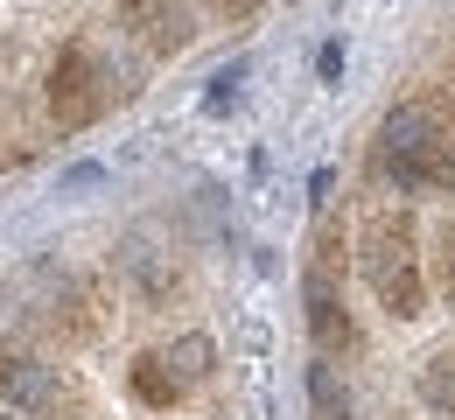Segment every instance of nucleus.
Instances as JSON below:
<instances>
[{
	"instance_id": "obj_12",
	"label": "nucleus",
	"mask_w": 455,
	"mask_h": 420,
	"mask_svg": "<svg viewBox=\"0 0 455 420\" xmlns=\"http://www.w3.org/2000/svg\"><path fill=\"white\" fill-rule=\"evenodd\" d=\"M238 84H245V63H225V70L211 77V91H204V113H231V106H238Z\"/></svg>"
},
{
	"instance_id": "obj_16",
	"label": "nucleus",
	"mask_w": 455,
	"mask_h": 420,
	"mask_svg": "<svg viewBox=\"0 0 455 420\" xmlns=\"http://www.w3.org/2000/svg\"><path fill=\"white\" fill-rule=\"evenodd\" d=\"M442 273H449V288H455V225L442 232Z\"/></svg>"
},
{
	"instance_id": "obj_17",
	"label": "nucleus",
	"mask_w": 455,
	"mask_h": 420,
	"mask_svg": "<svg viewBox=\"0 0 455 420\" xmlns=\"http://www.w3.org/2000/svg\"><path fill=\"white\" fill-rule=\"evenodd\" d=\"M0 420H14V414H7V407H0Z\"/></svg>"
},
{
	"instance_id": "obj_6",
	"label": "nucleus",
	"mask_w": 455,
	"mask_h": 420,
	"mask_svg": "<svg viewBox=\"0 0 455 420\" xmlns=\"http://www.w3.org/2000/svg\"><path fill=\"white\" fill-rule=\"evenodd\" d=\"M308 420H357V400H350V385H343L337 358H308Z\"/></svg>"
},
{
	"instance_id": "obj_13",
	"label": "nucleus",
	"mask_w": 455,
	"mask_h": 420,
	"mask_svg": "<svg viewBox=\"0 0 455 420\" xmlns=\"http://www.w3.org/2000/svg\"><path fill=\"white\" fill-rule=\"evenodd\" d=\"M99 182H106L99 162H70V169H63V189H70V196H84V189H99Z\"/></svg>"
},
{
	"instance_id": "obj_2",
	"label": "nucleus",
	"mask_w": 455,
	"mask_h": 420,
	"mask_svg": "<svg viewBox=\"0 0 455 420\" xmlns=\"http://www.w3.org/2000/svg\"><path fill=\"white\" fill-rule=\"evenodd\" d=\"M57 392H63V378H57L50 358L7 351V344H0V407H7V414H50Z\"/></svg>"
},
{
	"instance_id": "obj_11",
	"label": "nucleus",
	"mask_w": 455,
	"mask_h": 420,
	"mask_svg": "<svg viewBox=\"0 0 455 420\" xmlns=\"http://www.w3.org/2000/svg\"><path fill=\"white\" fill-rule=\"evenodd\" d=\"M435 162H442V155H413V162H386L379 176H386V189H399V196H420V189H435Z\"/></svg>"
},
{
	"instance_id": "obj_10",
	"label": "nucleus",
	"mask_w": 455,
	"mask_h": 420,
	"mask_svg": "<svg viewBox=\"0 0 455 420\" xmlns=\"http://www.w3.org/2000/svg\"><path fill=\"white\" fill-rule=\"evenodd\" d=\"M420 407L435 420H455V358L420 364Z\"/></svg>"
},
{
	"instance_id": "obj_5",
	"label": "nucleus",
	"mask_w": 455,
	"mask_h": 420,
	"mask_svg": "<svg viewBox=\"0 0 455 420\" xmlns=\"http://www.w3.org/2000/svg\"><path fill=\"white\" fill-rule=\"evenodd\" d=\"M84 50H70V57L57 63V84H50V106H57V120L63 126H77V120H92L99 113V91H92V77H84Z\"/></svg>"
},
{
	"instance_id": "obj_4",
	"label": "nucleus",
	"mask_w": 455,
	"mask_h": 420,
	"mask_svg": "<svg viewBox=\"0 0 455 420\" xmlns=\"http://www.w3.org/2000/svg\"><path fill=\"white\" fill-rule=\"evenodd\" d=\"M301 301H308V337H315V351H323V358H337V351L357 344V322H350V308H343L330 266H315V273L301 281Z\"/></svg>"
},
{
	"instance_id": "obj_9",
	"label": "nucleus",
	"mask_w": 455,
	"mask_h": 420,
	"mask_svg": "<svg viewBox=\"0 0 455 420\" xmlns=\"http://www.w3.org/2000/svg\"><path fill=\"white\" fill-rule=\"evenodd\" d=\"M162 358L175 364V378H182V385H204V378L218 371V344H211L204 329H182V337H175V344L162 351Z\"/></svg>"
},
{
	"instance_id": "obj_14",
	"label": "nucleus",
	"mask_w": 455,
	"mask_h": 420,
	"mask_svg": "<svg viewBox=\"0 0 455 420\" xmlns=\"http://www.w3.org/2000/svg\"><path fill=\"white\" fill-rule=\"evenodd\" d=\"M315 77H343V43H323V50H315Z\"/></svg>"
},
{
	"instance_id": "obj_7",
	"label": "nucleus",
	"mask_w": 455,
	"mask_h": 420,
	"mask_svg": "<svg viewBox=\"0 0 455 420\" xmlns=\"http://www.w3.org/2000/svg\"><path fill=\"white\" fill-rule=\"evenodd\" d=\"M119 266H126V281L140 288L148 301H169L175 295V266H169V252H155L148 239H126L119 245Z\"/></svg>"
},
{
	"instance_id": "obj_18",
	"label": "nucleus",
	"mask_w": 455,
	"mask_h": 420,
	"mask_svg": "<svg viewBox=\"0 0 455 420\" xmlns=\"http://www.w3.org/2000/svg\"><path fill=\"white\" fill-rule=\"evenodd\" d=\"M238 7H245V0H238Z\"/></svg>"
},
{
	"instance_id": "obj_3",
	"label": "nucleus",
	"mask_w": 455,
	"mask_h": 420,
	"mask_svg": "<svg viewBox=\"0 0 455 420\" xmlns=\"http://www.w3.org/2000/svg\"><path fill=\"white\" fill-rule=\"evenodd\" d=\"M413 155H442V120H435V106H420V99H406V106H393V113L379 120L371 169H386V162H413Z\"/></svg>"
},
{
	"instance_id": "obj_1",
	"label": "nucleus",
	"mask_w": 455,
	"mask_h": 420,
	"mask_svg": "<svg viewBox=\"0 0 455 420\" xmlns=\"http://www.w3.org/2000/svg\"><path fill=\"white\" fill-rule=\"evenodd\" d=\"M364 281L379 288V301H386V315H393V322H413V315L427 308V295H420V266H413V245H406V232H393V225H379V232H371Z\"/></svg>"
},
{
	"instance_id": "obj_15",
	"label": "nucleus",
	"mask_w": 455,
	"mask_h": 420,
	"mask_svg": "<svg viewBox=\"0 0 455 420\" xmlns=\"http://www.w3.org/2000/svg\"><path fill=\"white\" fill-rule=\"evenodd\" d=\"M435 189L455 196V147H442V162H435Z\"/></svg>"
},
{
	"instance_id": "obj_8",
	"label": "nucleus",
	"mask_w": 455,
	"mask_h": 420,
	"mask_svg": "<svg viewBox=\"0 0 455 420\" xmlns=\"http://www.w3.org/2000/svg\"><path fill=\"white\" fill-rule=\"evenodd\" d=\"M182 392H189V385L175 378V364L162 358V351H148V358L133 364V400H140V407H175Z\"/></svg>"
}]
</instances>
